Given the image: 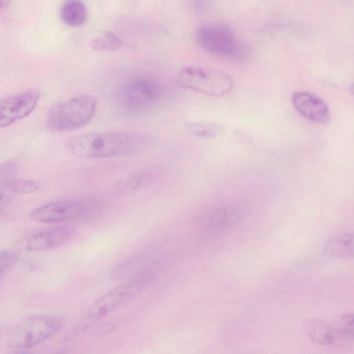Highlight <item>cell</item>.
Returning a JSON list of instances; mask_svg holds the SVG:
<instances>
[{
    "mask_svg": "<svg viewBox=\"0 0 354 354\" xmlns=\"http://www.w3.org/2000/svg\"><path fill=\"white\" fill-rule=\"evenodd\" d=\"M151 142L149 136L137 132H95L71 138L65 147L77 157L101 158L137 154Z\"/></svg>",
    "mask_w": 354,
    "mask_h": 354,
    "instance_id": "cell-1",
    "label": "cell"
},
{
    "mask_svg": "<svg viewBox=\"0 0 354 354\" xmlns=\"http://www.w3.org/2000/svg\"><path fill=\"white\" fill-rule=\"evenodd\" d=\"M160 269V262L155 263L98 298L88 306L67 337L73 339L81 335L106 315L136 297L153 281Z\"/></svg>",
    "mask_w": 354,
    "mask_h": 354,
    "instance_id": "cell-2",
    "label": "cell"
},
{
    "mask_svg": "<svg viewBox=\"0 0 354 354\" xmlns=\"http://www.w3.org/2000/svg\"><path fill=\"white\" fill-rule=\"evenodd\" d=\"M163 88L156 80L144 75L129 78L114 93L117 109L129 116L151 113L161 102Z\"/></svg>",
    "mask_w": 354,
    "mask_h": 354,
    "instance_id": "cell-3",
    "label": "cell"
},
{
    "mask_svg": "<svg viewBox=\"0 0 354 354\" xmlns=\"http://www.w3.org/2000/svg\"><path fill=\"white\" fill-rule=\"evenodd\" d=\"M104 201L96 196L57 199L33 209L31 219L44 223H58L93 219L104 209Z\"/></svg>",
    "mask_w": 354,
    "mask_h": 354,
    "instance_id": "cell-4",
    "label": "cell"
},
{
    "mask_svg": "<svg viewBox=\"0 0 354 354\" xmlns=\"http://www.w3.org/2000/svg\"><path fill=\"white\" fill-rule=\"evenodd\" d=\"M97 106V99L92 95L74 96L50 107L46 115V125L55 131L81 128L91 120Z\"/></svg>",
    "mask_w": 354,
    "mask_h": 354,
    "instance_id": "cell-5",
    "label": "cell"
},
{
    "mask_svg": "<svg viewBox=\"0 0 354 354\" xmlns=\"http://www.w3.org/2000/svg\"><path fill=\"white\" fill-rule=\"evenodd\" d=\"M64 324V319L57 315H31L9 328L7 342L14 348L26 349L53 336L62 329Z\"/></svg>",
    "mask_w": 354,
    "mask_h": 354,
    "instance_id": "cell-6",
    "label": "cell"
},
{
    "mask_svg": "<svg viewBox=\"0 0 354 354\" xmlns=\"http://www.w3.org/2000/svg\"><path fill=\"white\" fill-rule=\"evenodd\" d=\"M177 82L184 88L213 97L227 94L234 86L233 79L226 73L199 66L183 68L178 75Z\"/></svg>",
    "mask_w": 354,
    "mask_h": 354,
    "instance_id": "cell-7",
    "label": "cell"
},
{
    "mask_svg": "<svg viewBox=\"0 0 354 354\" xmlns=\"http://www.w3.org/2000/svg\"><path fill=\"white\" fill-rule=\"evenodd\" d=\"M196 39L203 49L215 55L240 59L247 54L245 44L232 28L224 24L201 26L196 31Z\"/></svg>",
    "mask_w": 354,
    "mask_h": 354,
    "instance_id": "cell-8",
    "label": "cell"
},
{
    "mask_svg": "<svg viewBox=\"0 0 354 354\" xmlns=\"http://www.w3.org/2000/svg\"><path fill=\"white\" fill-rule=\"evenodd\" d=\"M74 232L72 226L66 225L35 230L21 237L17 247L26 252L51 249L67 241Z\"/></svg>",
    "mask_w": 354,
    "mask_h": 354,
    "instance_id": "cell-9",
    "label": "cell"
},
{
    "mask_svg": "<svg viewBox=\"0 0 354 354\" xmlns=\"http://www.w3.org/2000/svg\"><path fill=\"white\" fill-rule=\"evenodd\" d=\"M40 91L29 88L2 97L0 102V126L8 127L28 115L37 106Z\"/></svg>",
    "mask_w": 354,
    "mask_h": 354,
    "instance_id": "cell-10",
    "label": "cell"
},
{
    "mask_svg": "<svg viewBox=\"0 0 354 354\" xmlns=\"http://www.w3.org/2000/svg\"><path fill=\"white\" fill-rule=\"evenodd\" d=\"M240 216L241 211L236 205H218L210 208L201 216L198 227L205 233L221 232L234 225Z\"/></svg>",
    "mask_w": 354,
    "mask_h": 354,
    "instance_id": "cell-11",
    "label": "cell"
},
{
    "mask_svg": "<svg viewBox=\"0 0 354 354\" xmlns=\"http://www.w3.org/2000/svg\"><path fill=\"white\" fill-rule=\"evenodd\" d=\"M292 102L297 111L312 122L326 124L330 120L327 104L319 97L306 92H296Z\"/></svg>",
    "mask_w": 354,
    "mask_h": 354,
    "instance_id": "cell-12",
    "label": "cell"
},
{
    "mask_svg": "<svg viewBox=\"0 0 354 354\" xmlns=\"http://www.w3.org/2000/svg\"><path fill=\"white\" fill-rule=\"evenodd\" d=\"M304 330L308 338L317 344L327 346L343 342L339 328L322 321H309Z\"/></svg>",
    "mask_w": 354,
    "mask_h": 354,
    "instance_id": "cell-13",
    "label": "cell"
},
{
    "mask_svg": "<svg viewBox=\"0 0 354 354\" xmlns=\"http://www.w3.org/2000/svg\"><path fill=\"white\" fill-rule=\"evenodd\" d=\"M323 250L326 254L335 258L354 257V233L335 235L325 243Z\"/></svg>",
    "mask_w": 354,
    "mask_h": 354,
    "instance_id": "cell-14",
    "label": "cell"
},
{
    "mask_svg": "<svg viewBox=\"0 0 354 354\" xmlns=\"http://www.w3.org/2000/svg\"><path fill=\"white\" fill-rule=\"evenodd\" d=\"M60 15L68 26L77 27L84 24L87 19V10L80 0H66L62 6Z\"/></svg>",
    "mask_w": 354,
    "mask_h": 354,
    "instance_id": "cell-15",
    "label": "cell"
},
{
    "mask_svg": "<svg viewBox=\"0 0 354 354\" xmlns=\"http://www.w3.org/2000/svg\"><path fill=\"white\" fill-rule=\"evenodd\" d=\"M91 47L95 50L115 51L122 46V41L117 35L106 31L91 41Z\"/></svg>",
    "mask_w": 354,
    "mask_h": 354,
    "instance_id": "cell-16",
    "label": "cell"
},
{
    "mask_svg": "<svg viewBox=\"0 0 354 354\" xmlns=\"http://www.w3.org/2000/svg\"><path fill=\"white\" fill-rule=\"evenodd\" d=\"M187 131L192 136L202 138H213L223 130L216 123L191 122L186 124Z\"/></svg>",
    "mask_w": 354,
    "mask_h": 354,
    "instance_id": "cell-17",
    "label": "cell"
},
{
    "mask_svg": "<svg viewBox=\"0 0 354 354\" xmlns=\"http://www.w3.org/2000/svg\"><path fill=\"white\" fill-rule=\"evenodd\" d=\"M149 172L144 171L129 176L118 183V187L122 192H131L139 188L147 180Z\"/></svg>",
    "mask_w": 354,
    "mask_h": 354,
    "instance_id": "cell-18",
    "label": "cell"
},
{
    "mask_svg": "<svg viewBox=\"0 0 354 354\" xmlns=\"http://www.w3.org/2000/svg\"><path fill=\"white\" fill-rule=\"evenodd\" d=\"M339 327L344 342L354 340V313L343 314L339 317Z\"/></svg>",
    "mask_w": 354,
    "mask_h": 354,
    "instance_id": "cell-19",
    "label": "cell"
},
{
    "mask_svg": "<svg viewBox=\"0 0 354 354\" xmlns=\"http://www.w3.org/2000/svg\"><path fill=\"white\" fill-rule=\"evenodd\" d=\"M18 254L11 250H1L0 253L1 276L2 277L17 261Z\"/></svg>",
    "mask_w": 354,
    "mask_h": 354,
    "instance_id": "cell-20",
    "label": "cell"
},
{
    "mask_svg": "<svg viewBox=\"0 0 354 354\" xmlns=\"http://www.w3.org/2000/svg\"><path fill=\"white\" fill-rule=\"evenodd\" d=\"M9 1L10 0H1V8H6L8 3H9Z\"/></svg>",
    "mask_w": 354,
    "mask_h": 354,
    "instance_id": "cell-21",
    "label": "cell"
},
{
    "mask_svg": "<svg viewBox=\"0 0 354 354\" xmlns=\"http://www.w3.org/2000/svg\"><path fill=\"white\" fill-rule=\"evenodd\" d=\"M350 91L354 95V83L351 84L350 87Z\"/></svg>",
    "mask_w": 354,
    "mask_h": 354,
    "instance_id": "cell-22",
    "label": "cell"
}]
</instances>
